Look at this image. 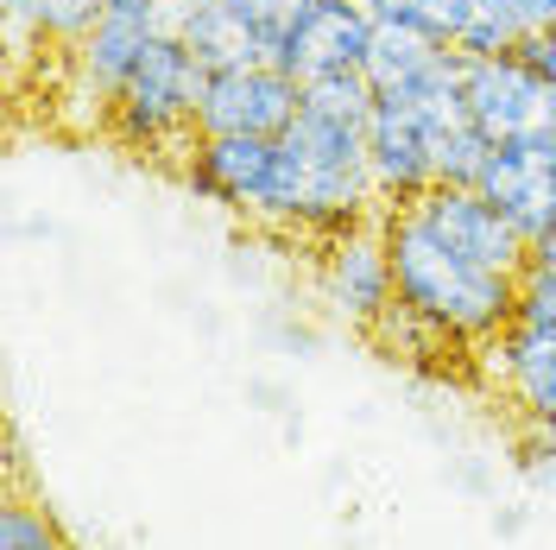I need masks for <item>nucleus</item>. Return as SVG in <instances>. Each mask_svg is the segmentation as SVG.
Wrapping results in <instances>:
<instances>
[{
	"label": "nucleus",
	"mask_w": 556,
	"mask_h": 550,
	"mask_svg": "<svg viewBox=\"0 0 556 550\" xmlns=\"http://www.w3.org/2000/svg\"><path fill=\"white\" fill-rule=\"evenodd\" d=\"M493 7H506V13H519L525 26H544V0H493Z\"/></svg>",
	"instance_id": "nucleus-21"
},
{
	"label": "nucleus",
	"mask_w": 556,
	"mask_h": 550,
	"mask_svg": "<svg viewBox=\"0 0 556 550\" xmlns=\"http://www.w3.org/2000/svg\"><path fill=\"white\" fill-rule=\"evenodd\" d=\"M443 134L450 127H437L412 102L374 96V114H367V165H374L380 209H405L437 190V139Z\"/></svg>",
	"instance_id": "nucleus-8"
},
{
	"label": "nucleus",
	"mask_w": 556,
	"mask_h": 550,
	"mask_svg": "<svg viewBox=\"0 0 556 550\" xmlns=\"http://www.w3.org/2000/svg\"><path fill=\"white\" fill-rule=\"evenodd\" d=\"M304 108V83L278 64H228L203 76L197 134H235V139H278L291 134Z\"/></svg>",
	"instance_id": "nucleus-6"
},
{
	"label": "nucleus",
	"mask_w": 556,
	"mask_h": 550,
	"mask_svg": "<svg viewBox=\"0 0 556 550\" xmlns=\"http://www.w3.org/2000/svg\"><path fill=\"white\" fill-rule=\"evenodd\" d=\"M172 38V0H102L96 26L64 51V102H83V127H108L139 58Z\"/></svg>",
	"instance_id": "nucleus-5"
},
{
	"label": "nucleus",
	"mask_w": 556,
	"mask_h": 550,
	"mask_svg": "<svg viewBox=\"0 0 556 550\" xmlns=\"http://www.w3.org/2000/svg\"><path fill=\"white\" fill-rule=\"evenodd\" d=\"M361 336L380 348L386 361H405V367H424V374H437V367H443V354H468V348H455L443 329H430L405 298H392V304L361 329Z\"/></svg>",
	"instance_id": "nucleus-15"
},
{
	"label": "nucleus",
	"mask_w": 556,
	"mask_h": 550,
	"mask_svg": "<svg viewBox=\"0 0 556 550\" xmlns=\"http://www.w3.org/2000/svg\"><path fill=\"white\" fill-rule=\"evenodd\" d=\"M0 550H70V538H64V525L51 518V507L13 493L0 507Z\"/></svg>",
	"instance_id": "nucleus-17"
},
{
	"label": "nucleus",
	"mask_w": 556,
	"mask_h": 550,
	"mask_svg": "<svg viewBox=\"0 0 556 550\" xmlns=\"http://www.w3.org/2000/svg\"><path fill=\"white\" fill-rule=\"evenodd\" d=\"M184 184L222 203L228 215H247L278 235H304V165L291 139H235V134H197L184 152Z\"/></svg>",
	"instance_id": "nucleus-3"
},
{
	"label": "nucleus",
	"mask_w": 556,
	"mask_h": 550,
	"mask_svg": "<svg viewBox=\"0 0 556 550\" xmlns=\"http://www.w3.org/2000/svg\"><path fill=\"white\" fill-rule=\"evenodd\" d=\"M519 323H538V329H556V260H525L519 273Z\"/></svg>",
	"instance_id": "nucleus-19"
},
{
	"label": "nucleus",
	"mask_w": 556,
	"mask_h": 550,
	"mask_svg": "<svg viewBox=\"0 0 556 550\" xmlns=\"http://www.w3.org/2000/svg\"><path fill=\"white\" fill-rule=\"evenodd\" d=\"M316 291L323 304L336 310L342 323L367 329L392 298H399V278H392V247H386V222H354L342 235L323 241V260H316Z\"/></svg>",
	"instance_id": "nucleus-9"
},
{
	"label": "nucleus",
	"mask_w": 556,
	"mask_h": 550,
	"mask_svg": "<svg viewBox=\"0 0 556 550\" xmlns=\"http://www.w3.org/2000/svg\"><path fill=\"white\" fill-rule=\"evenodd\" d=\"M367 7V20L374 26H399V33H424L437 38V45H450L462 38L468 26V13H475V0H361Z\"/></svg>",
	"instance_id": "nucleus-16"
},
{
	"label": "nucleus",
	"mask_w": 556,
	"mask_h": 550,
	"mask_svg": "<svg viewBox=\"0 0 556 550\" xmlns=\"http://www.w3.org/2000/svg\"><path fill=\"white\" fill-rule=\"evenodd\" d=\"M475 190H481L486 203H500V215L538 247L556 228V134H531V139L493 146V159H486V172Z\"/></svg>",
	"instance_id": "nucleus-10"
},
{
	"label": "nucleus",
	"mask_w": 556,
	"mask_h": 550,
	"mask_svg": "<svg viewBox=\"0 0 556 550\" xmlns=\"http://www.w3.org/2000/svg\"><path fill=\"white\" fill-rule=\"evenodd\" d=\"M417 209L430 228H443L462 253H475L486 266H500V273H525V260H531V241H525L519 228L500 215V203H486L481 190H462V184H437L430 197H417Z\"/></svg>",
	"instance_id": "nucleus-13"
},
{
	"label": "nucleus",
	"mask_w": 556,
	"mask_h": 550,
	"mask_svg": "<svg viewBox=\"0 0 556 550\" xmlns=\"http://www.w3.org/2000/svg\"><path fill=\"white\" fill-rule=\"evenodd\" d=\"M475 361L500 386V399L519 412V424H551L556 430V329L513 316Z\"/></svg>",
	"instance_id": "nucleus-12"
},
{
	"label": "nucleus",
	"mask_w": 556,
	"mask_h": 550,
	"mask_svg": "<svg viewBox=\"0 0 556 550\" xmlns=\"http://www.w3.org/2000/svg\"><path fill=\"white\" fill-rule=\"evenodd\" d=\"M386 247H392V278H399V298L443 329L455 348L481 354L513 316H519V273H500L475 253L430 228L417 209H386Z\"/></svg>",
	"instance_id": "nucleus-1"
},
{
	"label": "nucleus",
	"mask_w": 556,
	"mask_h": 550,
	"mask_svg": "<svg viewBox=\"0 0 556 550\" xmlns=\"http://www.w3.org/2000/svg\"><path fill=\"white\" fill-rule=\"evenodd\" d=\"M374 20L361 0H304L298 26L278 45V70H291L298 83H323V76H348V70H367L374 51Z\"/></svg>",
	"instance_id": "nucleus-11"
},
{
	"label": "nucleus",
	"mask_w": 556,
	"mask_h": 550,
	"mask_svg": "<svg viewBox=\"0 0 556 550\" xmlns=\"http://www.w3.org/2000/svg\"><path fill=\"white\" fill-rule=\"evenodd\" d=\"M519 58L556 89V26H531V33H525V45H519Z\"/></svg>",
	"instance_id": "nucleus-20"
},
{
	"label": "nucleus",
	"mask_w": 556,
	"mask_h": 550,
	"mask_svg": "<svg viewBox=\"0 0 556 550\" xmlns=\"http://www.w3.org/2000/svg\"><path fill=\"white\" fill-rule=\"evenodd\" d=\"M462 108L493 146L531 134H556V89L525 64L519 51L500 58H462Z\"/></svg>",
	"instance_id": "nucleus-7"
},
{
	"label": "nucleus",
	"mask_w": 556,
	"mask_h": 550,
	"mask_svg": "<svg viewBox=\"0 0 556 550\" xmlns=\"http://www.w3.org/2000/svg\"><path fill=\"white\" fill-rule=\"evenodd\" d=\"M367 114H374V83L367 70L304 83V108L291 121V152L304 165V235L329 241L354 222L386 215L367 165Z\"/></svg>",
	"instance_id": "nucleus-2"
},
{
	"label": "nucleus",
	"mask_w": 556,
	"mask_h": 550,
	"mask_svg": "<svg viewBox=\"0 0 556 550\" xmlns=\"http://www.w3.org/2000/svg\"><path fill=\"white\" fill-rule=\"evenodd\" d=\"M203 76L197 51L184 38H159L139 70L127 76V89L108 108V134L121 139L127 152H146V159H177L197 146V102H203Z\"/></svg>",
	"instance_id": "nucleus-4"
},
{
	"label": "nucleus",
	"mask_w": 556,
	"mask_h": 550,
	"mask_svg": "<svg viewBox=\"0 0 556 550\" xmlns=\"http://www.w3.org/2000/svg\"><path fill=\"white\" fill-rule=\"evenodd\" d=\"M102 0H0L7 20V45H13V70L33 51H70L76 38L96 26Z\"/></svg>",
	"instance_id": "nucleus-14"
},
{
	"label": "nucleus",
	"mask_w": 556,
	"mask_h": 550,
	"mask_svg": "<svg viewBox=\"0 0 556 550\" xmlns=\"http://www.w3.org/2000/svg\"><path fill=\"white\" fill-rule=\"evenodd\" d=\"M544 26H556V0H544Z\"/></svg>",
	"instance_id": "nucleus-22"
},
{
	"label": "nucleus",
	"mask_w": 556,
	"mask_h": 550,
	"mask_svg": "<svg viewBox=\"0 0 556 550\" xmlns=\"http://www.w3.org/2000/svg\"><path fill=\"white\" fill-rule=\"evenodd\" d=\"M513 475L531 493L556 500V430L551 424H525L519 437H513Z\"/></svg>",
	"instance_id": "nucleus-18"
}]
</instances>
